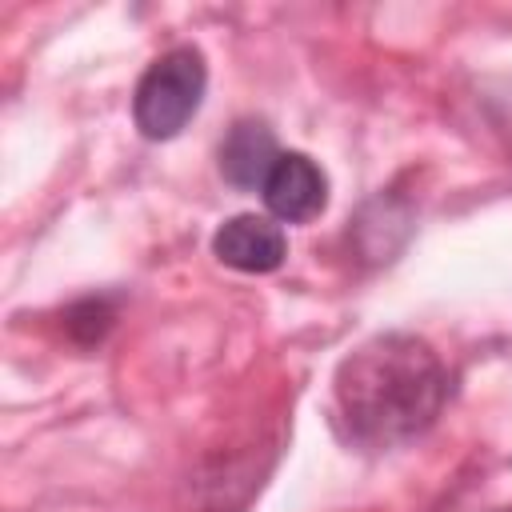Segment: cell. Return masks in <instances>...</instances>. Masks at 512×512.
I'll return each instance as SVG.
<instances>
[{"mask_svg":"<svg viewBox=\"0 0 512 512\" xmlns=\"http://www.w3.org/2000/svg\"><path fill=\"white\" fill-rule=\"evenodd\" d=\"M212 252L220 264H228L236 272H272L284 264L288 240H284V228L276 220L244 212V216H232L216 228Z\"/></svg>","mask_w":512,"mask_h":512,"instance_id":"277c9868","label":"cell"},{"mask_svg":"<svg viewBox=\"0 0 512 512\" xmlns=\"http://www.w3.org/2000/svg\"><path fill=\"white\" fill-rule=\"evenodd\" d=\"M276 160H280V148L264 120H236L220 144V172L228 184H236L244 192L264 188Z\"/></svg>","mask_w":512,"mask_h":512,"instance_id":"5b68a950","label":"cell"},{"mask_svg":"<svg viewBox=\"0 0 512 512\" xmlns=\"http://www.w3.org/2000/svg\"><path fill=\"white\" fill-rule=\"evenodd\" d=\"M332 392L336 416L352 440L392 448L420 436L440 416L448 372L420 336L384 332L340 360Z\"/></svg>","mask_w":512,"mask_h":512,"instance_id":"6da1fadb","label":"cell"},{"mask_svg":"<svg viewBox=\"0 0 512 512\" xmlns=\"http://www.w3.org/2000/svg\"><path fill=\"white\" fill-rule=\"evenodd\" d=\"M268 212L284 224H304L312 216L324 212L328 200V180L320 172V164L304 152H280L276 168L268 172L264 188H260Z\"/></svg>","mask_w":512,"mask_h":512,"instance_id":"3957f363","label":"cell"},{"mask_svg":"<svg viewBox=\"0 0 512 512\" xmlns=\"http://www.w3.org/2000/svg\"><path fill=\"white\" fill-rule=\"evenodd\" d=\"M208 68L196 48H172L148 64L132 96V120L148 140H172L200 108Z\"/></svg>","mask_w":512,"mask_h":512,"instance_id":"7a4b0ae2","label":"cell"}]
</instances>
